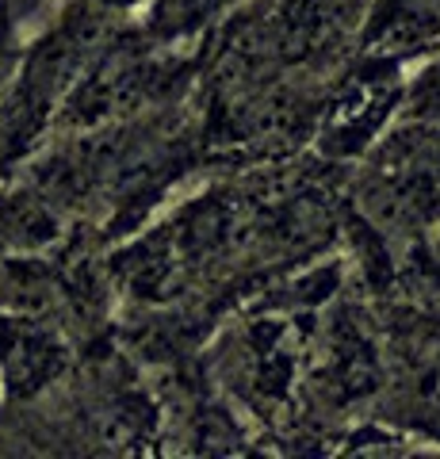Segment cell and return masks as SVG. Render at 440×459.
I'll use <instances>...</instances> for the list:
<instances>
[{
    "instance_id": "obj_2",
    "label": "cell",
    "mask_w": 440,
    "mask_h": 459,
    "mask_svg": "<svg viewBox=\"0 0 440 459\" xmlns=\"http://www.w3.org/2000/svg\"><path fill=\"white\" fill-rule=\"evenodd\" d=\"M230 4V0H161L158 12H153V23L161 27V31H184V27L207 20L215 8Z\"/></svg>"
},
{
    "instance_id": "obj_4",
    "label": "cell",
    "mask_w": 440,
    "mask_h": 459,
    "mask_svg": "<svg viewBox=\"0 0 440 459\" xmlns=\"http://www.w3.org/2000/svg\"><path fill=\"white\" fill-rule=\"evenodd\" d=\"M96 4H108V8H126V4H134V0H96Z\"/></svg>"
},
{
    "instance_id": "obj_1",
    "label": "cell",
    "mask_w": 440,
    "mask_h": 459,
    "mask_svg": "<svg viewBox=\"0 0 440 459\" xmlns=\"http://www.w3.org/2000/svg\"><path fill=\"white\" fill-rule=\"evenodd\" d=\"M0 371L8 394H31L42 379L58 371V344L27 318L0 322Z\"/></svg>"
},
{
    "instance_id": "obj_3",
    "label": "cell",
    "mask_w": 440,
    "mask_h": 459,
    "mask_svg": "<svg viewBox=\"0 0 440 459\" xmlns=\"http://www.w3.org/2000/svg\"><path fill=\"white\" fill-rule=\"evenodd\" d=\"M414 111L425 119H440V62L425 69L421 81L414 84Z\"/></svg>"
}]
</instances>
